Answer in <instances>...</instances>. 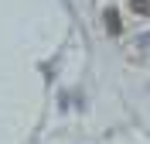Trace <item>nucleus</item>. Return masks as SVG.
<instances>
[{
  "label": "nucleus",
  "instance_id": "nucleus-2",
  "mask_svg": "<svg viewBox=\"0 0 150 144\" xmlns=\"http://www.w3.org/2000/svg\"><path fill=\"white\" fill-rule=\"evenodd\" d=\"M133 14H143V17H150V0H130Z\"/></svg>",
  "mask_w": 150,
  "mask_h": 144
},
{
  "label": "nucleus",
  "instance_id": "nucleus-1",
  "mask_svg": "<svg viewBox=\"0 0 150 144\" xmlns=\"http://www.w3.org/2000/svg\"><path fill=\"white\" fill-rule=\"evenodd\" d=\"M106 28H109V34H120L123 24H120V14H116V7H106Z\"/></svg>",
  "mask_w": 150,
  "mask_h": 144
}]
</instances>
